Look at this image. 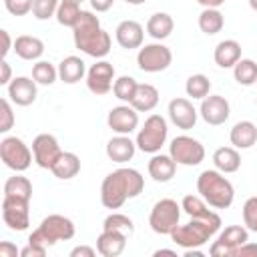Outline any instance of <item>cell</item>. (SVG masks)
Listing matches in <instances>:
<instances>
[{
	"mask_svg": "<svg viewBox=\"0 0 257 257\" xmlns=\"http://www.w3.org/2000/svg\"><path fill=\"white\" fill-rule=\"evenodd\" d=\"M145 179L137 169H116L108 173L100 185V203L106 209H118L126 199H135L143 193Z\"/></svg>",
	"mask_w": 257,
	"mask_h": 257,
	"instance_id": "6da1fadb",
	"label": "cell"
},
{
	"mask_svg": "<svg viewBox=\"0 0 257 257\" xmlns=\"http://www.w3.org/2000/svg\"><path fill=\"white\" fill-rule=\"evenodd\" d=\"M74 46L92 58H104L110 52V34L100 28L98 16L88 10L80 12L78 22L72 28Z\"/></svg>",
	"mask_w": 257,
	"mask_h": 257,
	"instance_id": "7a4b0ae2",
	"label": "cell"
},
{
	"mask_svg": "<svg viewBox=\"0 0 257 257\" xmlns=\"http://www.w3.org/2000/svg\"><path fill=\"white\" fill-rule=\"evenodd\" d=\"M221 227V217L213 211H207L205 215L191 217L187 225H177V229L171 233V239L175 245L183 249H195L203 247Z\"/></svg>",
	"mask_w": 257,
	"mask_h": 257,
	"instance_id": "3957f363",
	"label": "cell"
},
{
	"mask_svg": "<svg viewBox=\"0 0 257 257\" xmlns=\"http://www.w3.org/2000/svg\"><path fill=\"white\" fill-rule=\"evenodd\" d=\"M197 193L213 209H227L233 205L235 199L233 185L217 169H207L197 177Z\"/></svg>",
	"mask_w": 257,
	"mask_h": 257,
	"instance_id": "277c9868",
	"label": "cell"
},
{
	"mask_svg": "<svg viewBox=\"0 0 257 257\" xmlns=\"http://www.w3.org/2000/svg\"><path fill=\"white\" fill-rule=\"evenodd\" d=\"M74 223L64 217V215H48L40 221V225L30 233L28 237V243H34V245H42V247H50L58 241H68L74 237Z\"/></svg>",
	"mask_w": 257,
	"mask_h": 257,
	"instance_id": "5b68a950",
	"label": "cell"
},
{
	"mask_svg": "<svg viewBox=\"0 0 257 257\" xmlns=\"http://www.w3.org/2000/svg\"><path fill=\"white\" fill-rule=\"evenodd\" d=\"M167 135H169V126H167V120L161 116V114H151L143 128L139 131L137 135V147L143 151V153H149V155H155L161 151V147L165 145L167 141Z\"/></svg>",
	"mask_w": 257,
	"mask_h": 257,
	"instance_id": "8992f818",
	"label": "cell"
},
{
	"mask_svg": "<svg viewBox=\"0 0 257 257\" xmlns=\"http://www.w3.org/2000/svg\"><path fill=\"white\" fill-rule=\"evenodd\" d=\"M181 219V205L175 199H161L153 205L149 215V225L159 235H171Z\"/></svg>",
	"mask_w": 257,
	"mask_h": 257,
	"instance_id": "52a82bcc",
	"label": "cell"
},
{
	"mask_svg": "<svg viewBox=\"0 0 257 257\" xmlns=\"http://www.w3.org/2000/svg\"><path fill=\"white\" fill-rule=\"evenodd\" d=\"M32 157H34L32 151L28 149V145L22 139L4 137L0 141V159L8 169H12L16 173H22V171H26L30 167Z\"/></svg>",
	"mask_w": 257,
	"mask_h": 257,
	"instance_id": "ba28073f",
	"label": "cell"
},
{
	"mask_svg": "<svg viewBox=\"0 0 257 257\" xmlns=\"http://www.w3.org/2000/svg\"><path fill=\"white\" fill-rule=\"evenodd\" d=\"M169 155L173 157V161L177 165H185V167H195L199 163H203L205 159V147L189 137V135H179L171 141L169 145Z\"/></svg>",
	"mask_w": 257,
	"mask_h": 257,
	"instance_id": "9c48e42d",
	"label": "cell"
},
{
	"mask_svg": "<svg viewBox=\"0 0 257 257\" xmlns=\"http://www.w3.org/2000/svg\"><path fill=\"white\" fill-rule=\"evenodd\" d=\"M173 62V52L169 46L161 44V42H153V44H145L141 46L139 54H137V64L143 72H161L167 70Z\"/></svg>",
	"mask_w": 257,
	"mask_h": 257,
	"instance_id": "30bf717a",
	"label": "cell"
},
{
	"mask_svg": "<svg viewBox=\"0 0 257 257\" xmlns=\"http://www.w3.org/2000/svg\"><path fill=\"white\" fill-rule=\"evenodd\" d=\"M247 241H249V229L241 225H229L225 227V231L219 233L217 241H213V245L209 247V255L211 257H233L235 251Z\"/></svg>",
	"mask_w": 257,
	"mask_h": 257,
	"instance_id": "8fae6325",
	"label": "cell"
},
{
	"mask_svg": "<svg viewBox=\"0 0 257 257\" xmlns=\"http://www.w3.org/2000/svg\"><path fill=\"white\" fill-rule=\"evenodd\" d=\"M30 201L18 197L2 199V219L12 231H24L30 225Z\"/></svg>",
	"mask_w": 257,
	"mask_h": 257,
	"instance_id": "7c38bea8",
	"label": "cell"
},
{
	"mask_svg": "<svg viewBox=\"0 0 257 257\" xmlns=\"http://www.w3.org/2000/svg\"><path fill=\"white\" fill-rule=\"evenodd\" d=\"M114 80V66L106 60H98L86 70V86L96 96L108 94L112 90Z\"/></svg>",
	"mask_w": 257,
	"mask_h": 257,
	"instance_id": "4fadbf2b",
	"label": "cell"
},
{
	"mask_svg": "<svg viewBox=\"0 0 257 257\" xmlns=\"http://www.w3.org/2000/svg\"><path fill=\"white\" fill-rule=\"evenodd\" d=\"M32 155H34V163L38 167L50 171L52 165L62 155V151H60V145H58V141H56L54 135L42 133V135L34 137V141H32Z\"/></svg>",
	"mask_w": 257,
	"mask_h": 257,
	"instance_id": "5bb4252c",
	"label": "cell"
},
{
	"mask_svg": "<svg viewBox=\"0 0 257 257\" xmlns=\"http://www.w3.org/2000/svg\"><path fill=\"white\" fill-rule=\"evenodd\" d=\"M199 112H201V116H203V120L207 124L219 126V124H223L229 118L231 106H229V102H227L225 96H221V94H209V96L203 98Z\"/></svg>",
	"mask_w": 257,
	"mask_h": 257,
	"instance_id": "9a60e30c",
	"label": "cell"
},
{
	"mask_svg": "<svg viewBox=\"0 0 257 257\" xmlns=\"http://www.w3.org/2000/svg\"><path fill=\"white\" fill-rule=\"evenodd\" d=\"M106 122L116 135H131L139 126V110L131 104H118L108 110Z\"/></svg>",
	"mask_w": 257,
	"mask_h": 257,
	"instance_id": "2e32d148",
	"label": "cell"
},
{
	"mask_svg": "<svg viewBox=\"0 0 257 257\" xmlns=\"http://www.w3.org/2000/svg\"><path fill=\"white\" fill-rule=\"evenodd\" d=\"M169 118L181 131H191L197 124V108L189 98H173L169 102Z\"/></svg>",
	"mask_w": 257,
	"mask_h": 257,
	"instance_id": "e0dca14e",
	"label": "cell"
},
{
	"mask_svg": "<svg viewBox=\"0 0 257 257\" xmlns=\"http://www.w3.org/2000/svg\"><path fill=\"white\" fill-rule=\"evenodd\" d=\"M8 98L18 106H28L36 100V80L28 76H16L8 84Z\"/></svg>",
	"mask_w": 257,
	"mask_h": 257,
	"instance_id": "ac0fdd59",
	"label": "cell"
},
{
	"mask_svg": "<svg viewBox=\"0 0 257 257\" xmlns=\"http://www.w3.org/2000/svg\"><path fill=\"white\" fill-rule=\"evenodd\" d=\"M114 38H116L118 46H122L126 50L141 48L143 38H145V30L137 20H122L114 30Z\"/></svg>",
	"mask_w": 257,
	"mask_h": 257,
	"instance_id": "d6986e66",
	"label": "cell"
},
{
	"mask_svg": "<svg viewBox=\"0 0 257 257\" xmlns=\"http://www.w3.org/2000/svg\"><path fill=\"white\" fill-rule=\"evenodd\" d=\"M126 235L114 229H102V233L96 237V251L102 257H118L126 247Z\"/></svg>",
	"mask_w": 257,
	"mask_h": 257,
	"instance_id": "ffe728a7",
	"label": "cell"
},
{
	"mask_svg": "<svg viewBox=\"0 0 257 257\" xmlns=\"http://www.w3.org/2000/svg\"><path fill=\"white\" fill-rule=\"evenodd\" d=\"M135 151H137V143L131 141L128 135H118V137H112L108 143H106V157L112 161V163H126L135 157Z\"/></svg>",
	"mask_w": 257,
	"mask_h": 257,
	"instance_id": "44dd1931",
	"label": "cell"
},
{
	"mask_svg": "<svg viewBox=\"0 0 257 257\" xmlns=\"http://www.w3.org/2000/svg\"><path fill=\"white\" fill-rule=\"evenodd\" d=\"M175 171H177V163L173 161L171 155H159V153H155L153 159L149 161V175L157 183L171 181L175 177Z\"/></svg>",
	"mask_w": 257,
	"mask_h": 257,
	"instance_id": "7402d4cb",
	"label": "cell"
},
{
	"mask_svg": "<svg viewBox=\"0 0 257 257\" xmlns=\"http://www.w3.org/2000/svg\"><path fill=\"white\" fill-rule=\"evenodd\" d=\"M229 141L235 149H251L257 143V126L251 120H239L229 133Z\"/></svg>",
	"mask_w": 257,
	"mask_h": 257,
	"instance_id": "603a6c76",
	"label": "cell"
},
{
	"mask_svg": "<svg viewBox=\"0 0 257 257\" xmlns=\"http://www.w3.org/2000/svg\"><path fill=\"white\" fill-rule=\"evenodd\" d=\"M213 58H215V62H217L221 68H233V66L241 60V44H239L237 40H233V38L221 40V42L215 46Z\"/></svg>",
	"mask_w": 257,
	"mask_h": 257,
	"instance_id": "cb8c5ba5",
	"label": "cell"
},
{
	"mask_svg": "<svg viewBox=\"0 0 257 257\" xmlns=\"http://www.w3.org/2000/svg\"><path fill=\"white\" fill-rule=\"evenodd\" d=\"M14 52L22 58V60H38L44 54V42L36 36L30 34H22L14 40Z\"/></svg>",
	"mask_w": 257,
	"mask_h": 257,
	"instance_id": "d4e9b609",
	"label": "cell"
},
{
	"mask_svg": "<svg viewBox=\"0 0 257 257\" xmlns=\"http://www.w3.org/2000/svg\"><path fill=\"white\" fill-rule=\"evenodd\" d=\"M84 74H86V66H84V60L78 56H66L58 64V78L66 84H74L82 80Z\"/></svg>",
	"mask_w": 257,
	"mask_h": 257,
	"instance_id": "484cf974",
	"label": "cell"
},
{
	"mask_svg": "<svg viewBox=\"0 0 257 257\" xmlns=\"http://www.w3.org/2000/svg\"><path fill=\"white\" fill-rule=\"evenodd\" d=\"M213 165L221 173H235L241 167V155L235 147H219L213 153Z\"/></svg>",
	"mask_w": 257,
	"mask_h": 257,
	"instance_id": "4316f807",
	"label": "cell"
},
{
	"mask_svg": "<svg viewBox=\"0 0 257 257\" xmlns=\"http://www.w3.org/2000/svg\"><path fill=\"white\" fill-rule=\"evenodd\" d=\"M175 28V22L171 18V14L167 12H155L149 20H147V34L155 40H165L171 36Z\"/></svg>",
	"mask_w": 257,
	"mask_h": 257,
	"instance_id": "83f0119b",
	"label": "cell"
},
{
	"mask_svg": "<svg viewBox=\"0 0 257 257\" xmlns=\"http://www.w3.org/2000/svg\"><path fill=\"white\" fill-rule=\"evenodd\" d=\"M159 104V90L153 86V84H139L137 86V92L131 100V106L139 112H149L153 110L155 106Z\"/></svg>",
	"mask_w": 257,
	"mask_h": 257,
	"instance_id": "f1b7e54d",
	"label": "cell"
},
{
	"mask_svg": "<svg viewBox=\"0 0 257 257\" xmlns=\"http://www.w3.org/2000/svg\"><path fill=\"white\" fill-rule=\"evenodd\" d=\"M50 171H52V175L56 179L68 181V179H72V177H76L80 173V159L74 153H62L58 157V161L52 165Z\"/></svg>",
	"mask_w": 257,
	"mask_h": 257,
	"instance_id": "f546056e",
	"label": "cell"
},
{
	"mask_svg": "<svg viewBox=\"0 0 257 257\" xmlns=\"http://www.w3.org/2000/svg\"><path fill=\"white\" fill-rule=\"evenodd\" d=\"M225 26V18L219 12V8H205L199 14V28L201 32H205L207 36H213L217 32H221Z\"/></svg>",
	"mask_w": 257,
	"mask_h": 257,
	"instance_id": "4dcf8cb0",
	"label": "cell"
},
{
	"mask_svg": "<svg viewBox=\"0 0 257 257\" xmlns=\"http://www.w3.org/2000/svg\"><path fill=\"white\" fill-rule=\"evenodd\" d=\"M4 195L30 201L32 199V183L22 175H14L4 183Z\"/></svg>",
	"mask_w": 257,
	"mask_h": 257,
	"instance_id": "1f68e13d",
	"label": "cell"
},
{
	"mask_svg": "<svg viewBox=\"0 0 257 257\" xmlns=\"http://www.w3.org/2000/svg\"><path fill=\"white\" fill-rule=\"evenodd\" d=\"M233 76L239 84L243 86H251L257 84V62L251 58H241L235 66H233Z\"/></svg>",
	"mask_w": 257,
	"mask_h": 257,
	"instance_id": "d6a6232c",
	"label": "cell"
},
{
	"mask_svg": "<svg viewBox=\"0 0 257 257\" xmlns=\"http://www.w3.org/2000/svg\"><path fill=\"white\" fill-rule=\"evenodd\" d=\"M209 90H211V80L205 74H191L185 82V92L191 98L203 100L205 96H209Z\"/></svg>",
	"mask_w": 257,
	"mask_h": 257,
	"instance_id": "836d02e7",
	"label": "cell"
},
{
	"mask_svg": "<svg viewBox=\"0 0 257 257\" xmlns=\"http://www.w3.org/2000/svg\"><path fill=\"white\" fill-rule=\"evenodd\" d=\"M80 4L78 2H72V0H60L58 4V10H56V20L58 24L62 26H70L74 28V24L78 22L80 18Z\"/></svg>",
	"mask_w": 257,
	"mask_h": 257,
	"instance_id": "e575fe53",
	"label": "cell"
},
{
	"mask_svg": "<svg viewBox=\"0 0 257 257\" xmlns=\"http://www.w3.org/2000/svg\"><path fill=\"white\" fill-rule=\"evenodd\" d=\"M137 86H139V82L133 78V76H118L116 80H114V84H112V94L118 98V100H122V102H126V104H131V100H133V96H135V92H137Z\"/></svg>",
	"mask_w": 257,
	"mask_h": 257,
	"instance_id": "d590c367",
	"label": "cell"
},
{
	"mask_svg": "<svg viewBox=\"0 0 257 257\" xmlns=\"http://www.w3.org/2000/svg\"><path fill=\"white\" fill-rule=\"evenodd\" d=\"M58 76V68H54V64H50L48 60H38L32 66V78L36 80V84H44L50 86Z\"/></svg>",
	"mask_w": 257,
	"mask_h": 257,
	"instance_id": "8d00e7d4",
	"label": "cell"
},
{
	"mask_svg": "<svg viewBox=\"0 0 257 257\" xmlns=\"http://www.w3.org/2000/svg\"><path fill=\"white\" fill-rule=\"evenodd\" d=\"M102 229H114V231H120V233H124L126 237H131V235L135 233V223H133L131 217H126V215H122V213H110V215L104 219Z\"/></svg>",
	"mask_w": 257,
	"mask_h": 257,
	"instance_id": "74e56055",
	"label": "cell"
},
{
	"mask_svg": "<svg viewBox=\"0 0 257 257\" xmlns=\"http://www.w3.org/2000/svg\"><path fill=\"white\" fill-rule=\"evenodd\" d=\"M181 209L189 215V217H197V215H205L207 211V203L203 197H197V195H185L183 201H181Z\"/></svg>",
	"mask_w": 257,
	"mask_h": 257,
	"instance_id": "f35d334b",
	"label": "cell"
},
{
	"mask_svg": "<svg viewBox=\"0 0 257 257\" xmlns=\"http://www.w3.org/2000/svg\"><path fill=\"white\" fill-rule=\"evenodd\" d=\"M60 0H34L32 2V14L36 20H48L56 16Z\"/></svg>",
	"mask_w": 257,
	"mask_h": 257,
	"instance_id": "ab89813d",
	"label": "cell"
},
{
	"mask_svg": "<svg viewBox=\"0 0 257 257\" xmlns=\"http://www.w3.org/2000/svg\"><path fill=\"white\" fill-rule=\"evenodd\" d=\"M243 223L249 231L257 233V197H249L243 205Z\"/></svg>",
	"mask_w": 257,
	"mask_h": 257,
	"instance_id": "60d3db41",
	"label": "cell"
},
{
	"mask_svg": "<svg viewBox=\"0 0 257 257\" xmlns=\"http://www.w3.org/2000/svg\"><path fill=\"white\" fill-rule=\"evenodd\" d=\"M12 124H14V112H12L10 100L2 98L0 100V133H8Z\"/></svg>",
	"mask_w": 257,
	"mask_h": 257,
	"instance_id": "b9f144b4",
	"label": "cell"
},
{
	"mask_svg": "<svg viewBox=\"0 0 257 257\" xmlns=\"http://www.w3.org/2000/svg\"><path fill=\"white\" fill-rule=\"evenodd\" d=\"M32 2L34 0H4V8L12 16H26L32 12Z\"/></svg>",
	"mask_w": 257,
	"mask_h": 257,
	"instance_id": "7bdbcfd3",
	"label": "cell"
},
{
	"mask_svg": "<svg viewBox=\"0 0 257 257\" xmlns=\"http://www.w3.org/2000/svg\"><path fill=\"white\" fill-rule=\"evenodd\" d=\"M44 255H46V247L42 245L28 243L24 249H20V257H44Z\"/></svg>",
	"mask_w": 257,
	"mask_h": 257,
	"instance_id": "ee69618b",
	"label": "cell"
},
{
	"mask_svg": "<svg viewBox=\"0 0 257 257\" xmlns=\"http://www.w3.org/2000/svg\"><path fill=\"white\" fill-rule=\"evenodd\" d=\"M251 255H255V257H257V243L247 241V243H243V245L235 251V255H233V257H251Z\"/></svg>",
	"mask_w": 257,
	"mask_h": 257,
	"instance_id": "f6af8a7d",
	"label": "cell"
},
{
	"mask_svg": "<svg viewBox=\"0 0 257 257\" xmlns=\"http://www.w3.org/2000/svg\"><path fill=\"white\" fill-rule=\"evenodd\" d=\"M0 36H2V50H0V54H2V58H6L8 52L14 48V42H12L10 34H8V30H0Z\"/></svg>",
	"mask_w": 257,
	"mask_h": 257,
	"instance_id": "bcb514c9",
	"label": "cell"
},
{
	"mask_svg": "<svg viewBox=\"0 0 257 257\" xmlns=\"http://www.w3.org/2000/svg\"><path fill=\"white\" fill-rule=\"evenodd\" d=\"M10 76H12L10 64L6 62V58H2V60H0V84H6V86H8V84H10V80H12Z\"/></svg>",
	"mask_w": 257,
	"mask_h": 257,
	"instance_id": "7dc6e473",
	"label": "cell"
},
{
	"mask_svg": "<svg viewBox=\"0 0 257 257\" xmlns=\"http://www.w3.org/2000/svg\"><path fill=\"white\" fill-rule=\"evenodd\" d=\"M16 255H20L16 245H12L10 241H2L0 243V257H16Z\"/></svg>",
	"mask_w": 257,
	"mask_h": 257,
	"instance_id": "c3c4849f",
	"label": "cell"
},
{
	"mask_svg": "<svg viewBox=\"0 0 257 257\" xmlns=\"http://www.w3.org/2000/svg\"><path fill=\"white\" fill-rule=\"evenodd\" d=\"M96 255V249L88 247V245H78L70 251V257H94Z\"/></svg>",
	"mask_w": 257,
	"mask_h": 257,
	"instance_id": "681fc988",
	"label": "cell"
},
{
	"mask_svg": "<svg viewBox=\"0 0 257 257\" xmlns=\"http://www.w3.org/2000/svg\"><path fill=\"white\" fill-rule=\"evenodd\" d=\"M88 2H90L92 10H96V12H106L114 4V0H88Z\"/></svg>",
	"mask_w": 257,
	"mask_h": 257,
	"instance_id": "f907efd6",
	"label": "cell"
},
{
	"mask_svg": "<svg viewBox=\"0 0 257 257\" xmlns=\"http://www.w3.org/2000/svg\"><path fill=\"white\" fill-rule=\"evenodd\" d=\"M201 6H205V8H219L225 0H197Z\"/></svg>",
	"mask_w": 257,
	"mask_h": 257,
	"instance_id": "816d5d0a",
	"label": "cell"
},
{
	"mask_svg": "<svg viewBox=\"0 0 257 257\" xmlns=\"http://www.w3.org/2000/svg\"><path fill=\"white\" fill-rule=\"evenodd\" d=\"M155 255H157V257H161V255H171V257H177V253H175L173 249H159V251H155Z\"/></svg>",
	"mask_w": 257,
	"mask_h": 257,
	"instance_id": "f5cc1de1",
	"label": "cell"
},
{
	"mask_svg": "<svg viewBox=\"0 0 257 257\" xmlns=\"http://www.w3.org/2000/svg\"><path fill=\"white\" fill-rule=\"evenodd\" d=\"M126 4H133V6H139V4H143V2H147V0H124Z\"/></svg>",
	"mask_w": 257,
	"mask_h": 257,
	"instance_id": "db71d44e",
	"label": "cell"
},
{
	"mask_svg": "<svg viewBox=\"0 0 257 257\" xmlns=\"http://www.w3.org/2000/svg\"><path fill=\"white\" fill-rule=\"evenodd\" d=\"M249 6H251V10L257 12V0H249Z\"/></svg>",
	"mask_w": 257,
	"mask_h": 257,
	"instance_id": "11a10c76",
	"label": "cell"
},
{
	"mask_svg": "<svg viewBox=\"0 0 257 257\" xmlns=\"http://www.w3.org/2000/svg\"><path fill=\"white\" fill-rule=\"evenodd\" d=\"M72 2H78V4H80V2H84V0H72Z\"/></svg>",
	"mask_w": 257,
	"mask_h": 257,
	"instance_id": "9f6ffc18",
	"label": "cell"
}]
</instances>
